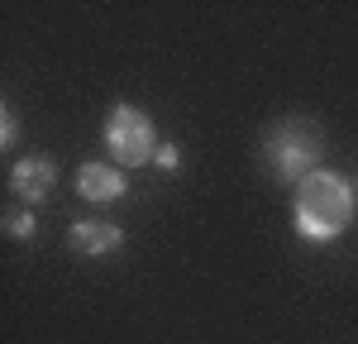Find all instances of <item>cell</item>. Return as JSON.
<instances>
[{"label": "cell", "mask_w": 358, "mask_h": 344, "mask_svg": "<svg viewBox=\"0 0 358 344\" xmlns=\"http://www.w3.org/2000/svg\"><path fill=\"white\" fill-rule=\"evenodd\" d=\"M354 220V192L334 172H310L296 182V234L310 244L339 239Z\"/></svg>", "instance_id": "6da1fadb"}, {"label": "cell", "mask_w": 358, "mask_h": 344, "mask_svg": "<svg viewBox=\"0 0 358 344\" xmlns=\"http://www.w3.org/2000/svg\"><path fill=\"white\" fill-rule=\"evenodd\" d=\"M320 153H325V139H320V129L310 120H287V124H277L268 134V163H273V172L282 182L310 177Z\"/></svg>", "instance_id": "7a4b0ae2"}, {"label": "cell", "mask_w": 358, "mask_h": 344, "mask_svg": "<svg viewBox=\"0 0 358 344\" xmlns=\"http://www.w3.org/2000/svg\"><path fill=\"white\" fill-rule=\"evenodd\" d=\"M106 148L120 158V168H138L158 153V134H153V120L138 110V106H115L106 120Z\"/></svg>", "instance_id": "3957f363"}, {"label": "cell", "mask_w": 358, "mask_h": 344, "mask_svg": "<svg viewBox=\"0 0 358 344\" xmlns=\"http://www.w3.org/2000/svg\"><path fill=\"white\" fill-rule=\"evenodd\" d=\"M53 182H57L53 158H20L15 172H10V187H15L20 201H43L48 192H53Z\"/></svg>", "instance_id": "277c9868"}, {"label": "cell", "mask_w": 358, "mask_h": 344, "mask_svg": "<svg viewBox=\"0 0 358 344\" xmlns=\"http://www.w3.org/2000/svg\"><path fill=\"white\" fill-rule=\"evenodd\" d=\"M124 172L110 168V163H86L82 172H77V192H82L86 201H96V206H106V201H120L124 196Z\"/></svg>", "instance_id": "5b68a950"}, {"label": "cell", "mask_w": 358, "mask_h": 344, "mask_svg": "<svg viewBox=\"0 0 358 344\" xmlns=\"http://www.w3.org/2000/svg\"><path fill=\"white\" fill-rule=\"evenodd\" d=\"M67 244L86 258H101V254H110V249H120L124 234H120V225H106V220H82V225H72Z\"/></svg>", "instance_id": "8992f818"}, {"label": "cell", "mask_w": 358, "mask_h": 344, "mask_svg": "<svg viewBox=\"0 0 358 344\" xmlns=\"http://www.w3.org/2000/svg\"><path fill=\"white\" fill-rule=\"evenodd\" d=\"M5 234L29 239V234H34V215H29V210H10V215H5Z\"/></svg>", "instance_id": "52a82bcc"}, {"label": "cell", "mask_w": 358, "mask_h": 344, "mask_svg": "<svg viewBox=\"0 0 358 344\" xmlns=\"http://www.w3.org/2000/svg\"><path fill=\"white\" fill-rule=\"evenodd\" d=\"M15 129H20V124H15V110H0V148H10V143L20 139Z\"/></svg>", "instance_id": "ba28073f"}, {"label": "cell", "mask_w": 358, "mask_h": 344, "mask_svg": "<svg viewBox=\"0 0 358 344\" xmlns=\"http://www.w3.org/2000/svg\"><path fill=\"white\" fill-rule=\"evenodd\" d=\"M153 158H158V168H177V158H182V153H177V148H172V143H158V153H153Z\"/></svg>", "instance_id": "9c48e42d"}]
</instances>
